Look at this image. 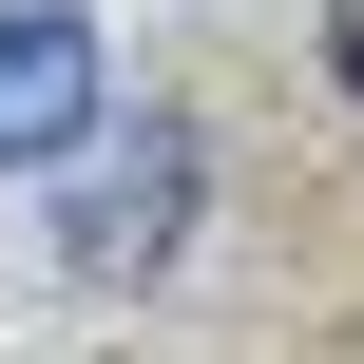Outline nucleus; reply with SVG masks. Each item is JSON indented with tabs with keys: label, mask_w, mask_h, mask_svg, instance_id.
Masks as SVG:
<instances>
[{
	"label": "nucleus",
	"mask_w": 364,
	"mask_h": 364,
	"mask_svg": "<svg viewBox=\"0 0 364 364\" xmlns=\"http://www.w3.org/2000/svg\"><path fill=\"white\" fill-rule=\"evenodd\" d=\"M192 192H211V134H192V115H134V154H96V173H77L58 269H77V288H154V269L192 250Z\"/></svg>",
	"instance_id": "f257e3e1"
},
{
	"label": "nucleus",
	"mask_w": 364,
	"mask_h": 364,
	"mask_svg": "<svg viewBox=\"0 0 364 364\" xmlns=\"http://www.w3.org/2000/svg\"><path fill=\"white\" fill-rule=\"evenodd\" d=\"M96 115H115L96 19H77V0H0V173H58Z\"/></svg>",
	"instance_id": "f03ea898"
},
{
	"label": "nucleus",
	"mask_w": 364,
	"mask_h": 364,
	"mask_svg": "<svg viewBox=\"0 0 364 364\" xmlns=\"http://www.w3.org/2000/svg\"><path fill=\"white\" fill-rule=\"evenodd\" d=\"M326 77H346V96H364V0H326Z\"/></svg>",
	"instance_id": "7ed1b4c3"
}]
</instances>
